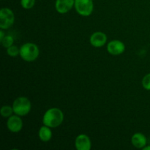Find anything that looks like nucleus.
I'll list each match as a JSON object with an SVG mask.
<instances>
[{"mask_svg":"<svg viewBox=\"0 0 150 150\" xmlns=\"http://www.w3.org/2000/svg\"><path fill=\"white\" fill-rule=\"evenodd\" d=\"M35 4V0H21V5L25 10L32 9Z\"/></svg>","mask_w":150,"mask_h":150,"instance_id":"dca6fc26","label":"nucleus"},{"mask_svg":"<svg viewBox=\"0 0 150 150\" xmlns=\"http://www.w3.org/2000/svg\"><path fill=\"white\" fill-rule=\"evenodd\" d=\"M74 7L78 14L87 17L91 16L93 12V0H75Z\"/></svg>","mask_w":150,"mask_h":150,"instance_id":"39448f33","label":"nucleus"},{"mask_svg":"<svg viewBox=\"0 0 150 150\" xmlns=\"http://www.w3.org/2000/svg\"><path fill=\"white\" fill-rule=\"evenodd\" d=\"M107 40V35L104 32L98 31L92 34L89 38V42L95 48H101L105 45Z\"/></svg>","mask_w":150,"mask_h":150,"instance_id":"6e6552de","label":"nucleus"},{"mask_svg":"<svg viewBox=\"0 0 150 150\" xmlns=\"http://www.w3.org/2000/svg\"><path fill=\"white\" fill-rule=\"evenodd\" d=\"M143 150H150V145H146V146H144V147L142 149Z\"/></svg>","mask_w":150,"mask_h":150,"instance_id":"6ab92c4d","label":"nucleus"},{"mask_svg":"<svg viewBox=\"0 0 150 150\" xmlns=\"http://www.w3.org/2000/svg\"><path fill=\"white\" fill-rule=\"evenodd\" d=\"M7 54L10 57H16L20 54V48H18L16 45H11L7 48Z\"/></svg>","mask_w":150,"mask_h":150,"instance_id":"2eb2a0df","label":"nucleus"},{"mask_svg":"<svg viewBox=\"0 0 150 150\" xmlns=\"http://www.w3.org/2000/svg\"><path fill=\"white\" fill-rule=\"evenodd\" d=\"M15 22V15L13 10L8 7H3L0 10V29H8Z\"/></svg>","mask_w":150,"mask_h":150,"instance_id":"20e7f679","label":"nucleus"},{"mask_svg":"<svg viewBox=\"0 0 150 150\" xmlns=\"http://www.w3.org/2000/svg\"><path fill=\"white\" fill-rule=\"evenodd\" d=\"M19 55L23 60L31 62L38 58L40 49L38 45L34 42H26L21 46Z\"/></svg>","mask_w":150,"mask_h":150,"instance_id":"f03ea898","label":"nucleus"},{"mask_svg":"<svg viewBox=\"0 0 150 150\" xmlns=\"http://www.w3.org/2000/svg\"><path fill=\"white\" fill-rule=\"evenodd\" d=\"M0 114H1V117H4V118H9L13 115V114H14L13 106L7 105H3L0 110Z\"/></svg>","mask_w":150,"mask_h":150,"instance_id":"ddd939ff","label":"nucleus"},{"mask_svg":"<svg viewBox=\"0 0 150 150\" xmlns=\"http://www.w3.org/2000/svg\"><path fill=\"white\" fill-rule=\"evenodd\" d=\"M142 83L144 89L150 91V73L144 76Z\"/></svg>","mask_w":150,"mask_h":150,"instance_id":"f3484780","label":"nucleus"},{"mask_svg":"<svg viewBox=\"0 0 150 150\" xmlns=\"http://www.w3.org/2000/svg\"><path fill=\"white\" fill-rule=\"evenodd\" d=\"M131 143L137 149H143L147 144V139L143 133H136L132 136Z\"/></svg>","mask_w":150,"mask_h":150,"instance_id":"9b49d317","label":"nucleus"},{"mask_svg":"<svg viewBox=\"0 0 150 150\" xmlns=\"http://www.w3.org/2000/svg\"><path fill=\"white\" fill-rule=\"evenodd\" d=\"M75 146L77 150H90L92 142L87 135L80 134L76 138Z\"/></svg>","mask_w":150,"mask_h":150,"instance_id":"9d476101","label":"nucleus"},{"mask_svg":"<svg viewBox=\"0 0 150 150\" xmlns=\"http://www.w3.org/2000/svg\"><path fill=\"white\" fill-rule=\"evenodd\" d=\"M64 121V114L59 108H51L47 110L42 117V123L51 128H57Z\"/></svg>","mask_w":150,"mask_h":150,"instance_id":"f257e3e1","label":"nucleus"},{"mask_svg":"<svg viewBox=\"0 0 150 150\" xmlns=\"http://www.w3.org/2000/svg\"><path fill=\"white\" fill-rule=\"evenodd\" d=\"M75 5V0H56L55 9L57 13L65 14L70 12Z\"/></svg>","mask_w":150,"mask_h":150,"instance_id":"1a4fd4ad","label":"nucleus"},{"mask_svg":"<svg viewBox=\"0 0 150 150\" xmlns=\"http://www.w3.org/2000/svg\"><path fill=\"white\" fill-rule=\"evenodd\" d=\"M23 126L21 117L18 115H12L7 121V127L11 133H19Z\"/></svg>","mask_w":150,"mask_h":150,"instance_id":"423d86ee","label":"nucleus"},{"mask_svg":"<svg viewBox=\"0 0 150 150\" xmlns=\"http://www.w3.org/2000/svg\"><path fill=\"white\" fill-rule=\"evenodd\" d=\"M0 42H1L3 47L7 48L13 45V43H14V39H13V38L11 35H5V37Z\"/></svg>","mask_w":150,"mask_h":150,"instance_id":"4468645a","label":"nucleus"},{"mask_svg":"<svg viewBox=\"0 0 150 150\" xmlns=\"http://www.w3.org/2000/svg\"><path fill=\"white\" fill-rule=\"evenodd\" d=\"M52 131H51V127H48V126L45 125L40 127L38 131V136L40 141L43 142H48L52 138Z\"/></svg>","mask_w":150,"mask_h":150,"instance_id":"f8f14e48","label":"nucleus"},{"mask_svg":"<svg viewBox=\"0 0 150 150\" xmlns=\"http://www.w3.org/2000/svg\"><path fill=\"white\" fill-rule=\"evenodd\" d=\"M5 34H4V29H1L0 30V41L1 40L3 39V38L5 37Z\"/></svg>","mask_w":150,"mask_h":150,"instance_id":"a211bd4d","label":"nucleus"},{"mask_svg":"<svg viewBox=\"0 0 150 150\" xmlns=\"http://www.w3.org/2000/svg\"><path fill=\"white\" fill-rule=\"evenodd\" d=\"M107 51L111 55H121L125 51V45L123 42L119 40H113L107 45Z\"/></svg>","mask_w":150,"mask_h":150,"instance_id":"0eeeda50","label":"nucleus"},{"mask_svg":"<svg viewBox=\"0 0 150 150\" xmlns=\"http://www.w3.org/2000/svg\"><path fill=\"white\" fill-rule=\"evenodd\" d=\"M12 106L14 114L22 117L26 116L30 112L32 103L29 99L26 97H18L15 100Z\"/></svg>","mask_w":150,"mask_h":150,"instance_id":"7ed1b4c3","label":"nucleus"}]
</instances>
